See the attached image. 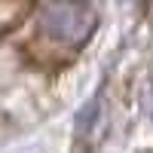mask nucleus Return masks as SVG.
Returning a JSON list of instances; mask_svg holds the SVG:
<instances>
[{
  "mask_svg": "<svg viewBox=\"0 0 153 153\" xmlns=\"http://www.w3.org/2000/svg\"><path fill=\"white\" fill-rule=\"evenodd\" d=\"M95 22H98L95 9L86 3H49V6H43V16H40L43 34L65 40V43L86 40L92 34Z\"/></svg>",
  "mask_w": 153,
  "mask_h": 153,
  "instance_id": "nucleus-1",
  "label": "nucleus"
},
{
  "mask_svg": "<svg viewBox=\"0 0 153 153\" xmlns=\"http://www.w3.org/2000/svg\"><path fill=\"white\" fill-rule=\"evenodd\" d=\"M22 16H28V6H22V3H9V6H0V31H6L12 28Z\"/></svg>",
  "mask_w": 153,
  "mask_h": 153,
  "instance_id": "nucleus-2",
  "label": "nucleus"
}]
</instances>
